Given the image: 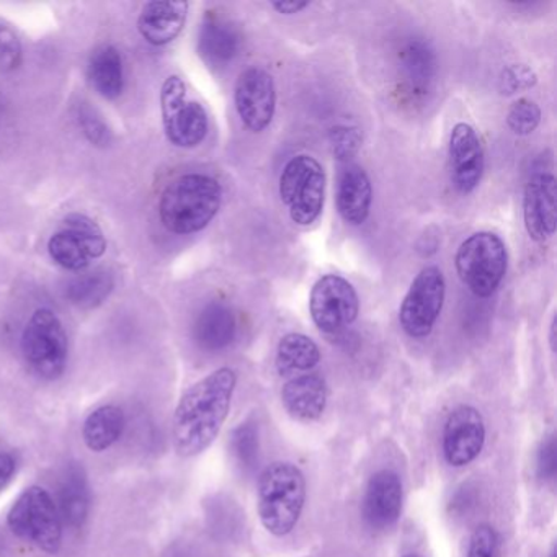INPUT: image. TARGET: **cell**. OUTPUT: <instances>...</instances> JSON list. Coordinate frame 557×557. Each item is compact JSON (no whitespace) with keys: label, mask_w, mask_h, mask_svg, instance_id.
Here are the masks:
<instances>
[{"label":"cell","mask_w":557,"mask_h":557,"mask_svg":"<svg viewBox=\"0 0 557 557\" xmlns=\"http://www.w3.org/2000/svg\"><path fill=\"white\" fill-rule=\"evenodd\" d=\"M236 384V371L220 368L185 391L172 420L178 455L191 458L210 448L226 422Z\"/></svg>","instance_id":"1"},{"label":"cell","mask_w":557,"mask_h":557,"mask_svg":"<svg viewBox=\"0 0 557 557\" xmlns=\"http://www.w3.org/2000/svg\"><path fill=\"white\" fill-rule=\"evenodd\" d=\"M223 201L220 182L203 174L182 175L169 184L159 203L162 224L171 233H200L216 216Z\"/></svg>","instance_id":"2"},{"label":"cell","mask_w":557,"mask_h":557,"mask_svg":"<svg viewBox=\"0 0 557 557\" xmlns=\"http://www.w3.org/2000/svg\"><path fill=\"white\" fill-rule=\"evenodd\" d=\"M306 502V479L301 469L289 461H275L263 469L259 479V517L273 536L292 533L301 518Z\"/></svg>","instance_id":"3"},{"label":"cell","mask_w":557,"mask_h":557,"mask_svg":"<svg viewBox=\"0 0 557 557\" xmlns=\"http://www.w3.org/2000/svg\"><path fill=\"white\" fill-rule=\"evenodd\" d=\"M507 265L508 253L504 240L487 231L462 240L455 257L459 280L478 298H491L497 292L504 282Z\"/></svg>","instance_id":"4"},{"label":"cell","mask_w":557,"mask_h":557,"mask_svg":"<svg viewBox=\"0 0 557 557\" xmlns=\"http://www.w3.org/2000/svg\"><path fill=\"white\" fill-rule=\"evenodd\" d=\"M325 171L318 159L295 156L280 175V198L288 208L289 218L298 226H311L324 210Z\"/></svg>","instance_id":"5"},{"label":"cell","mask_w":557,"mask_h":557,"mask_svg":"<svg viewBox=\"0 0 557 557\" xmlns=\"http://www.w3.org/2000/svg\"><path fill=\"white\" fill-rule=\"evenodd\" d=\"M25 361L44 380H58L67 363V337L58 315L38 309L22 335Z\"/></svg>","instance_id":"6"},{"label":"cell","mask_w":557,"mask_h":557,"mask_svg":"<svg viewBox=\"0 0 557 557\" xmlns=\"http://www.w3.org/2000/svg\"><path fill=\"white\" fill-rule=\"evenodd\" d=\"M8 523L14 534L40 549L47 553L60 549L63 537L60 511L45 488L37 485L27 488L9 511Z\"/></svg>","instance_id":"7"},{"label":"cell","mask_w":557,"mask_h":557,"mask_svg":"<svg viewBox=\"0 0 557 557\" xmlns=\"http://www.w3.org/2000/svg\"><path fill=\"white\" fill-rule=\"evenodd\" d=\"M446 283L442 270L430 265L420 270L399 309L400 327L409 337L425 338L432 334L445 302Z\"/></svg>","instance_id":"8"},{"label":"cell","mask_w":557,"mask_h":557,"mask_svg":"<svg viewBox=\"0 0 557 557\" xmlns=\"http://www.w3.org/2000/svg\"><path fill=\"white\" fill-rule=\"evenodd\" d=\"M162 120L169 141L177 148H197L208 135L203 106L188 100L187 86L177 76L165 81L161 90Z\"/></svg>","instance_id":"9"},{"label":"cell","mask_w":557,"mask_h":557,"mask_svg":"<svg viewBox=\"0 0 557 557\" xmlns=\"http://www.w3.org/2000/svg\"><path fill=\"white\" fill-rule=\"evenodd\" d=\"M309 311L319 331L337 334L357 321L360 299L348 280L329 273L312 286Z\"/></svg>","instance_id":"10"},{"label":"cell","mask_w":557,"mask_h":557,"mask_svg":"<svg viewBox=\"0 0 557 557\" xmlns=\"http://www.w3.org/2000/svg\"><path fill=\"white\" fill-rule=\"evenodd\" d=\"M106 249L102 230L96 221L79 213L70 214L64 220L63 230L54 234L48 244L51 259L73 272L87 269L90 260L102 257Z\"/></svg>","instance_id":"11"},{"label":"cell","mask_w":557,"mask_h":557,"mask_svg":"<svg viewBox=\"0 0 557 557\" xmlns=\"http://www.w3.org/2000/svg\"><path fill=\"white\" fill-rule=\"evenodd\" d=\"M234 103L240 122L253 133H262L273 122L276 87L272 74L259 66L247 67L237 77Z\"/></svg>","instance_id":"12"},{"label":"cell","mask_w":557,"mask_h":557,"mask_svg":"<svg viewBox=\"0 0 557 557\" xmlns=\"http://www.w3.org/2000/svg\"><path fill=\"white\" fill-rule=\"evenodd\" d=\"M485 445V422L472 406H459L448 416L443 430V455L453 468L471 465Z\"/></svg>","instance_id":"13"},{"label":"cell","mask_w":557,"mask_h":557,"mask_svg":"<svg viewBox=\"0 0 557 557\" xmlns=\"http://www.w3.org/2000/svg\"><path fill=\"white\" fill-rule=\"evenodd\" d=\"M449 168L456 190L468 195L484 175L485 156L478 132L468 123H456L449 135Z\"/></svg>","instance_id":"14"},{"label":"cell","mask_w":557,"mask_h":557,"mask_svg":"<svg viewBox=\"0 0 557 557\" xmlns=\"http://www.w3.org/2000/svg\"><path fill=\"white\" fill-rule=\"evenodd\" d=\"M556 178L541 172L534 175L523 194V221L528 236L536 243H546L556 234Z\"/></svg>","instance_id":"15"},{"label":"cell","mask_w":557,"mask_h":557,"mask_svg":"<svg viewBox=\"0 0 557 557\" xmlns=\"http://www.w3.org/2000/svg\"><path fill=\"white\" fill-rule=\"evenodd\" d=\"M403 481L389 469L374 472L367 485L363 515L374 530H386L399 520L403 511Z\"/></svg>","instance_id":"16"},{"label":"cell","mask_w":557,"mask_h":557,"mask_svg":"<svg viewBox=\"0 0 557 557\" xmlns=\"http://www.w3.org/2000/svg\"><path fill=\"white\" fill-rule=\"evenodd\" d=\"M187 12L188 4L182 0L149 2L139 15V34L154 47L171 44L184 30Z\"/></svg>","instance_id":"17"},{"label":"cell","mask_w":557,"mask_h":557,"mask_svg":"<svg viewBox=\"0 0 557 557\" xmlns=\"http://www.w3.org/2000/svg\"><path fill=\"white\" fill-rule=\"evenodd\" d=\"M337 210L342 220L350 226H361L370 216L373 187L363 168L348 164L338 175Z\"/></svg>","instance_id":"18"},{"label":"cell","mask_w":557,"mask_h":557,"mask_svg":"<svg viewBox=\"0 0 557 557\" xmlns=\"http://www.w3.org/2000/svg\"><path fill=\"white\" fill-rule=\"evenodd\" d=\"M282 400L296 419L315 420L327 406V386L319 374H298L283 386Z\"/></svg>","instance_id":"19"},{"label":"cell","mask_w":557,"mask_h":557,"mask_svg":"<svg viewBox=\"0 0 557 557\" xmlns=\"http://www.w3.org/2000/svg\"><path fill=\"white\" fill-rule=\"evenodd\" d=\"M236 315L224 302H210L195 322V341L208 351L230 347L236 337Z\"/></svg>","instance_id":"20"},{"label":"cell","mask_w":557,"mask_h":557,"mask_svg":"<svg viewBox=\"0 0 557 557\" xmlns=\"http://www.w3.org/2000/svg\"><path fill=\"white\" fill-rule=\"evenodd\" d=\"M201 57L210 64H226L239 54L243 35L226 18L208 17L198 40Z\"/></svg>","instance_id":"21"},{"label":"cell","mask_w":557,"mask_h":557,"mask_svg":"<svg viewBox=\"0 0 557 557\" xmlns=\"http://www.w3.org/2000/svg\"><path fill=\"white\" fill-rule=\"evenodd\" d=\"M321 350L311 337L298 332L286 334L276 348V370L282 376L306 373L318 367Z\"/></svg>","instance_id":"22"},{"label":"cell","mask_w":557,"mask_h":557,"mask_svg":"<svg viewBox=\"0 0 557 557\" xmlns=\"http://www.w3.org/2000/svg\"><path fill=\"white\" fill-rule=\"evenodd\" d=\"M60 517L73 528L83 527L89 513V487L83 468L70 466L60 487Z\"/></svg>","instance_id":"23"},{"label":"cell","mask_w":557,"mask_h":557,"mask_svg":"<svg viewBox=\"0 0 557 557\" xmlns=\"http://www.w3.org/2000/svg\"><path fill=\"white\" fill-rule=\"evenodd\" d=\"M123 429L125 416L119 407H100L84 423V442L92 451H106L119 442Z\"/></svg>","instance_id":"24"},{"label":"cell","mask_w":557,"mask_h":557,"mask_svg":"<svg viewBox=\"0 0 557 557\" xmlns=\"http://www.w3.org/2000/svg\"><path fill=\"white\" fill-rule=\"evenodd\" d=\"M89 77L97 92L116 99L123 92V61L116 48L103 47L90 58Z\"/></svg>","instance_id":"25"},{"label":"cell","mask_w":557,"mask_h":557,"mask_svg":"<svg viewBox=\"0 0 557 557\" xmlns=\"http://www.w3.org/2000/svg\"><path fill=\"white\" fill-rule=\"evenodd\" d=\"M399 60L400 70L412 89L429 87L436 71L435 53L429 45L420 40L410 41L400 51Z\"/></svg>","instance_id":"26"},{"label":"cell","mask_w":557,"mask_h":557,"mask_svg":"<svg viewBox=\"0 0 557 557\" xmlns=\"http://www.w3.org/2000/svg\"><path fill=\"white\" fill-rule=\"evenodd\" d=\"M112 289V275L103 270H96L71 280L66 286V298L79 308H96L109 298Z\"/></svg>","instance_id":"27"},{"label":"cell","mask_w":557,"mask_h":557,"mask_svg":"<svg viewBox=\"0 0 557 557\" xmlns=\"http://www.w3.org/2000/svg\"><path fill=\"white\" fill-rule=\"evenodd\" d=\"M231 449L237 465L246 472L256 471L260 461L259 430L253 423H243L234 430Z\"/></svg>","instance_id":"28"},{"label":"cell","mask_w":557,"mask_h":557,"mask_svg":"<svg viewBox=\"0 0 557 557\" xmlns=\"http://www.w3.org/2000/svg\"><path fill=\"white\" fill-rule=\"evenodd\" d=\"M541 109L530 99H518L507 113V125L515 135L528 136L540 126Z\"/></svg>","instance_id":"29"},{"label":"cell","mask_w":557,"mask_h":557,"mask_svg":"<svg viewBox=\"0 0 557 557\" xmlns=\"http://www.w3.org/2000/svg\"><path fill=\"white\" fill-rule=\"evenodd\" d=\"M329 141H331L334 158L341 162H348L360 152L363 138L360 129L355 126H335L329 133Z\"/></svg>","instance_id":"30"},{"label":"cell","mask_w":557,"mask_h":557,"mask_svg":"<svg viewBox=\"0 0 557 557\" xmlns=\"http://www.w3.org/2000/svg\"><path fill=\"white\" fill-rule=\"evenodd\" d=\"M536 83L537 76L531 67L524 64H511L502 71L498 87L504 96H513V94L533 89Z\"/></svg>","instance_id":"31"},{"label":"cell","mask_w":557,"mask_h":557,"mask_svg":"<svg viewBox=\"0 0 557 557\" xmlns=\"http://www.w3.org/2000/svg\"><path fill=\"white\" fill-rule=\"evenodd\" d=\"M22 61V45L17 34L0 22V70L14 71Z\"/></svg>","instance_id":"32"},{"label":"cell","mask_w":557,"mask_h":557,"mask_svg":"<svg viewBox=\"0 0 557 557\" xmlns=\"http://www.w3.org/2000/svg\"><path fill=\"white\" fill-rule=\"evenodd\" d=\"M497 533L491 524H479L469 541L468 557H495Z\"/></svg>","instance_id":"33"},{"label":"cell","mask_w":557,"mask_h":557,"mask_svg":"<svg viewBox=\"0 0 557 557\" xmlns=\"http://www.w3.org/2000/svg\"><path fill=\"white\" fill-rule=\"evenodd\" d=\"M79 122L90 143L106 146L110 141V132L99 113L90 107H83L79 112Z\"/></svg>","instance_id":"34"},{"label":"cell","mask_w":557,"mask_h":557,"mask_svg":"<svg viewBox=\"0 0 557 557\" xmlns=\"http://www.w3.org/2000/svg\"><path fill=\"white\" fill-rule=\"evenodd\" d=\"M556 440L554 435L547 436L537 451V474L541 479L550 481L556 475Z\"/></svg>","instance_id":"35"},{"label":"cell","mask_w":557,"mask_h":557,"mask_svg":"<svg viewBox=\"0 0 557 557\" xmlns=\"http://www.w3.org/2000/svg\"><path fill=\"white\" fill-rule=\"evenodd\" d=\"M15 471V461L8 453H0V491L9 484Z\"/></svg>","instance_id":"36"},{"label":"cell","mask_w":557,"mask_h":557,"mask_svg":"<svg viewBox=\"0 0 557 557\" xmlns=\"http://www.w3.org/2000/svg\"><path fill=\"white\" fill-rule=\"evenodd\" d=\"M309 2H272V8L282 15H295L309 8Z\"/></svg>","instance_id":"37"},{"label":"cell","mask_w":557,"mask_h":557,"mask_svg":"<svg viewBox=\"0 0 557 557\" xmlns=\"http://www.w3.org/2000/svg\"><path fill=\"white\" fill-rule=\"evenodd\" d=\"M549 344L553 351L556 350V319H553V322H550Z\"/></svg>","instance_id":"38"},{"label":"cell","mask_w":557,"mask_h":557,"mask_svg":"<svg viewBox=\"0 0 557 557\" xmlns=\"http://www.w3.org/2000/svg\"><path fill=\"white\" fill-rule=\"evenodd\" d=\"M404 557H422L420 554H407V556Z\"/></svg>","instance_id":"39"},{"label":"cell","mask_w":557,"mask_h":557,"mask_svg":"<svg viewBox=\"0 0 557 557\" xmlns=\"http://www.w3.org/2000/svg\"><path fill=\"white\" fill-rule=\"evenodd\" d=\"M549 557H556V550H550Z\"/></svg>","instance_id":"40"}]
</instances>
